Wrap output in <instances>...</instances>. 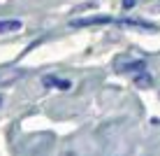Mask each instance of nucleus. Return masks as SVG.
<instances>
[{
	"instance_id": "6e6552de",
	"label": "nucleus",
	"mask_w": 160,
	"mask_h": 156,
	"mask_svg": "<svg viewBox=\"0 0 160 156\" xmlns=\"http://www.w3.org/2000/svg\"><path fill=\"white\" fill-rule=\"evenodd\" d=\"M0 103H2V98H0Z\"/></svg>"
},
{
	"instance_id": "7ed1b4c3",
	"label": "nucleus",
	"mask_w": 160,
	"mask_h": 156,
	"mask_svg": "<svg viewBox=\"0 0 160 156\" xmlns=\"http://www.w3.org/2000/svg\"><path fill=\"white\" fill-rule=\"evenodd\" d=\"M42 84H44V86L60 89V91H68V89H72V82H70V79H58V77H53V75H47V77L42 79Z\"/></svg>"
},
{
	"instance_id": "20e7f679",
	"label": "nucleus",
	"mask_w": 160,
	"mask_h": 156,
	"mask_svg": "<svg viewBox=\"0 0 160 156\" xmlns=\"http://www.w3.org/2000/svg\"><path fill=\"white\" fill-rule=\"evenodd\" d=\"M132 82H135V84L139 86V89H151V86H153V79H151V75H148L146 70H142V72H135Z\"/></svg>"
},
{
	"instance_id": "0eeeda50",
	"label": "nucleus",
	"mask_w": 160,
	"mask_h": 156,
	"mask_svg": "<svg viewBox=\"0 0 160 156\" xmlns=\"http://www.w3.org/2000/svg\"><path fill=\"white\" fill-rule=\"evenodd\" d=\"M123 5H125V7H132V5H135V0H123Z\"/></svg>"
},
{
	"instance_id": "39448f33",
	"label": "nucleus",
	"mask_w": 160,
	"mask_h": 156,
	"mask_svg": "<svg viewBox=\"0 0 160 156\" xmlns=\"http://www.w3.org/2000/svg\"><path fill=\"white\" fill-rule=\"evenodd\" d=\"M21 30V21L19 19H5L0 21V33H16Z\"/></svg>"
},
{
	"instance_id": "f257e3e1",
	"label": "nucleus",
	"mask_w": 160,
	"mask_h": 156,
	"mask_svg": "<svg viewBox=\"0 0 160 156\" xmlns=\"http://www.w3.org/2000/svg\"><path fill=\"white\" fill-rule=\"evenodd\" d=\"M118 70L121 72H142V70H146V61H142V58H123V61H118Z\"/></svg>"
},
{
	"instance_id": "423d86ee",
	"label": "nucleus",
	"mask_w": 160,
	"mask_h": 156,
	"mask_svg": "<svg viewBox=\"0 0 160 156\" xmlns=\"http://www.w3.org/2000/svg\"><path fill=\"white\" fill-rule=\"evenodd\" d=\"M121 24L123 26H139V28H153V24H148V21H142V19H121Z\"/></svg>"
},
{
	"instance_id": "f03ea898",
	"label": "nucleus",
	"mask_w": 160,
	"mask_h": 156,
	"mask_svg": "<svg viewBox=\"0 0 160 156\" xmlns=\"http://www.w3.org/2000/svg\"><path fill=\"white\" fill-rule=\"evenodd\" d=\"M98 24H112V19L109 16H88V19H74L72 26L74 28H84V26H98Z\"/></svg>"
}]
</instances>
